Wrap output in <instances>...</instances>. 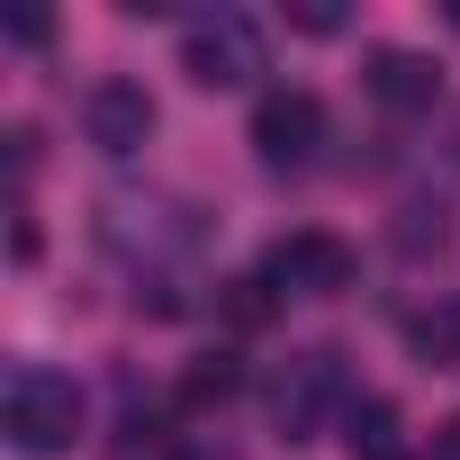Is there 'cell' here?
I'll use <instances>...</instances> for the list:
<instances>
[{"mask_svg":"<svg viewBox=\"0 0 460 460\" xmlns=\"http://www.w3.org/2000/svg\"><path fill=\"white\" fill-rule=\"evenodd\" d=\"M316 136H325V109H316L307 91H271V100L253 109V145H262L271 163H298Z\"/></svg>","mask_w":460,"mask_h":460,"instance_id":"obj_2","label":"cell"},{"mask_svg":"<svg viewBox=\"0 0 460 460\" xmlns=\"http://www.w3.org/2000/svg\"><path fill=\"white\" fill-rule=\"evenodd\" d=\"M433 460H460V415H451V424L433 433Z\"/></svg>","mask_w":460,"mask_h":460,"instance_id":"obj_7","label":"cell"},{"mask_svg":"<svg viewBox=\"0 0 460 460\" xmlns=\"http://www.w3.org/2000/svg\"><path fill=\"white\" fill-rule=\"evenodd\" d=\"M271 271H280L289 289H343V280H352V244H334V235H289V244L271 253Z\"/></svg>","mask_w":460,"mask_h":460,"instance_id":"obj_3","label":"cell"},{"mask_svg":"<svg viewBox=\"0 0 460 460\" xmlns=\"http://www.w3.org/2000/svg\"><path fill=\"white\" fill-rule=\"evenodd\" d=\"M370 91H379L388 109H424V100H433V73H424L415 55H370Z\"/></svg>","mask_w":460,"mask_h":460,"instance_id":"obj_5","label":"cell"},{"mask_svg":"<svg viewBox=\"0 0 460 460\" xmlns=\"http://www.w3.org/2000/svg\"><path fill=\"white\" fill-rule=\"evenodd\" d=\"M145 127H154V100H145L136 82H100V91H91V136H100L109 154L145 145Z\"/></svg>","mask_w":460,"mask_h":460,"instance_id":"obj_4","label":"cell"},{"mask_svg":"<svg viewBox=\"0 0 460 460\" xmlns=\"http://www.w3.org/2000/svg\"><path fill=\"white\" fill-rule=\"evenodd\" d=\"M235 379H244V370H235V352H208V361L181 379V397H190V406H208V397H235Z\"/></svg>","mask_w":460,"mask_h":460,"instance_id":"obj_6","label":"cell"},{"mask_svg":"<svg viewBox=\"0 0 460 460\" xmlns=\"http://www.w3.org/2000/svg\"><path fill=\"white\" fill-rule=\"evenodd\" d=\"M73 424H82V406H73V388H55V379H28V388L10 397V442H19V451H64Z\"/></svg>","mask_w":460,"mask_h":460,"instance_id":"obj_1","label":"cell"}]
</instances>
